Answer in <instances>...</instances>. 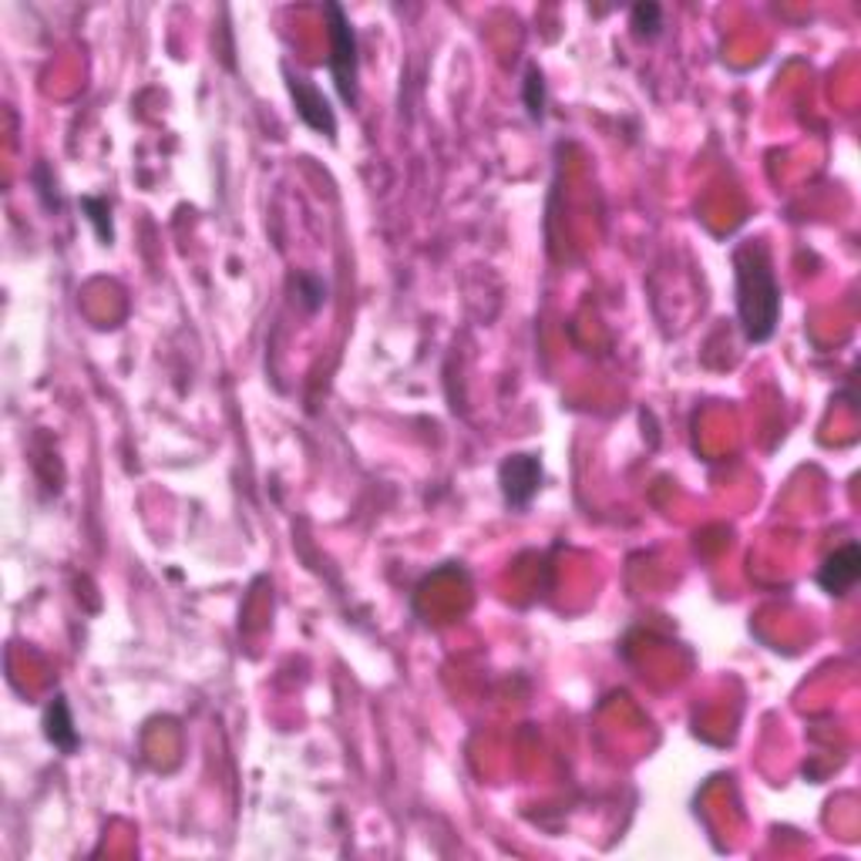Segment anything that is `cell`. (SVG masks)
Masks as SVG:
<instances>
[{
  "mask_svg": "<svg viewBox=\"0 0 861 861\" xmlns=\"http://www.w3.org/2000/svg\"><path fill=\"white\" fill-rule=\"evenodd\" d=\"M734 277H737V313L744 337L750 344L771 340L781 313V286L774 277L771 249L760 240L741 243L734 249Z\"/></svg>",
  "mask_w": 861,
  "mask_h": 861,
  "instance_id": "cell-1",
  "label": "cell"
},
{
  "mask_svg": "<svg viewBox=\"0 0 861 861\" xmlns=\"http://www.w3.org/2000/svg\"><path fill=\"white\" fill-rule=\"evenodd\" d=\"M326 24H330V75H334V85L344 98V105H357V35L354 24L347 21L344 8L326 4L323 8Z\"/></svg>",
  "mask_w": 861,
  "mask_h": 861,
  "instance_id": "cell-2",
  "label": "cell"
},
{
  "mask_svg": "<svg viewBox=\"0 0 861 861\" xmlns=\"http://www.w3.org/2000/svg\"><path fill=\"white\" fill-rule=\"evenodd\" d=\"M286 88L293 94L296 115H300L313 131H320V136L334 139L337 136V118H334V108H330V102L323 98V91L310 78L293 75V72H286Z\"/></svg>",
  "mask_w": 861,
  "mask_h": 861,
  "instance_id": "cell-3",
  "label": "cell"
},
{
  "mask_svg": "<svg viewBox=\"0 0 861 861\" xmlns=\"http://www.w3.org/2000/svg\"><path fill=\"white\" fill-rule=\"evenodd\" d=\"M502 494L512 509H525L542 485V461L536 454H512L502 461Z\"/></svg>",
  "mask_w": 861,
  "mask_h": 861,
  "instance_id": "cell-4",
  "label": "cell"
},
{
  "mask_svg": "<svg viewBox=\"0 0 861 861\" xmlns=\"http://www.w3.org/2000/svg\"><path fill=\"white\" fill-rule=\"evenodd\" d=\"M858 576H861V549H858V542H848L824 558L818 582L827 595H838L841 600V595H848L854 589Z\"/></svg>",
  "mask_w": 861,
  "mask_h": 861,
  "instance_id": "cell-5",
  "label": "cell"
},
{
  "mask_svg": "<svg viewBox=\"0 0 861 861\" xmlns=\"http://www.w3.org/2000/svg\"><path fill=\"white\" fill-rule=\"evenodd\" d=\"M48 741L54 747H61L64 754H72L78 747V734H75V720H72V710L64 704V697H54V704L48 707Z\"/></svg>",
  "mask_w": 861,
  "mask_h": 861,
  "instance_id": "cell-6",
  "label": "cell"
},
{
  "mask_svg": "<svg viewBox=\"0 0 861 861\" xmlns=\"http://www.w3.org/2000/svg\"><path fill=\"white\" fill-rule=\"evenodd\" d=\"M525 108L536 121H542V115H545V85H542V72L539 68H528V75H525Z\"/></svg>",
  "mask_w": 861,
  "mask_h": 861,
  "instance_id": "cell-7",
  "label": "cell"
},
{
  "mask_svg": "<svg viewBox=\"0 0 861 861\" xmlns=\"http://www.w3.org/2000/svg\"><path fill=\"white\" fill-rule=\"evenodd\" d=\"M633 27H637V35H640V38H656V35H659V27H664V11H659L656 4H640V8H633Z\"/></svg>",
  "mask_w": 861,
  "mask_h": 861,
  "instance_id": "cell-8",
  "label": "cell"
},
{
  "mask_svg": "<svg viewBox=\"0 0 861 861\" xmlns=\"http://www.w3.org/2000/svg\"><path fill=\"white\" fill-rule=\"evenodd\" d=\"M85 209L91 213L88 219L98 226V236H102L105 243H112V222H105V216H108V206L102 203V198H85Z\"/></svg>",
  "mask_w": 861,
  "mask_h": 861,
  "instance_id": "cell-9",
  "label": "cell"
},
{
  "mask_svg": "<svg viewBox=\"0 0 861 861\" xmlns=\"http://www.w3.org/2000/svg\"><path fill=\"white\" fill-rule=\"evenodd\" d=\"M300 293H304L300 300L307 304V310H317L326 300V286L320 280H313V277H300Z\"/></svg>",
  "mask_w": 861,
  "mask_h": 861,
  "instance_id": "cell-10",
  "label": "cell"
}]
</instances>
